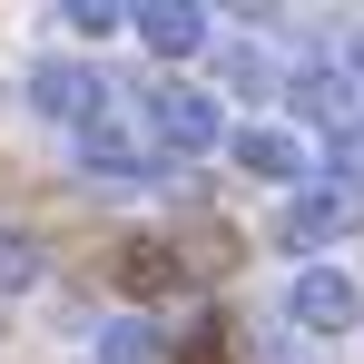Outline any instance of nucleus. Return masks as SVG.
<instances>
[{
  "label": "nucleus",
  "mask_w": 364,
  "mask_h": 364,
  "mask_svg": "<svg viewBox=\"0 0 364 364\" xmlns=\"http://www.w3.org/2000/svg\"><path fill=\"white\" fill-rule=\"evenodd\" d=\"M138 128H148V148H158V158H207V148L227 138V109H217V89L168 79V89H148V99H138Z\"/></svg>",
  "instance_id": "f257e3e1"
},
{
  "label": "nucleus",
  "mask_w": 364,
  "mask_h": 364,
  "mask_svg": "<svg viewBox=\"0 0 364 364\" xmlns=\"http://www.w3.org/2000/svg\"><path fill=\"white\" fill-rule=\"evenodd\" d=\"M69 138H79V168L109 178V187H158V178H168V158L148 148V128L128 119V109H99V119L69 128Z\"/></svg>",
  "instance_id": "f03ea898"
},
{
  "label": "nucleus",
  "mask_w": 364,
  "mask_h": 364,
  "mask_svg": "<svg viewBox=\"0 0 364 364\" xmlns=\"http://www.w3.org/2000/svg\"><path fill=\"white\" fill-rule=\"evenodd\" d=\"M286 315H296L305 335H355V325H364V276H355V266H296Z\"/></svg>",
  "instance_id": "7ed1b4c3"
},
{
  "label": "nucleus",
  "mask_w": 364,
  "mask_h": 364,
  "mask_svg": "<svg viewBox=\"0 0 364 364\" xmlns=\"http://www.w3.org/2000/svg\"><path fill=\"white\" fill-rule=\"evenodd\" d=\"M30 109L60 119V128H89L99 109H109V79H99L89 60H40L30 69Z\"/></svg>",
  "instance_id": "20e7f679"
},
{
  "label": "nucleus",
  "mask_w": 364,
  "mask_h": 364,
  "mask_svg": "<svg viewBox=\"0 0 364 364\" xmlns=\"http://www.w3.org/2000/svg\"><path fill=\"white\" fill-rule=\"evenodd\" d=\"M345 227H355V187H296L286 217H276V246L286 256H315V246H335Z\"/></svg>",
  "instance_id": "39448f33"
},
{
  "label": "nucleus",
  "mask_w": 364,
  "mask_h": 364,
  "mask_svg": "<svg viewBox=\"0 0 364 364\" xmlns=\"http://www.w3.org/2000/svg\"><path fill=\"white\" fill-rule=\"evenodd\" d=\"M227 158L246 178H266V187H305V168H315V148L296 128H227Z\"/></svg>",
  "instance_id": "423d86ee"
},
{
  "label": "nucleus",
  "mask_w": 364,
  "mask_h": 364,
  "mask_svg": "<svg viewBox=\"0 0 364 364\" xmlns=\"http://www.w3.org/2000/svg\"><path fill=\"white\" fill-rule=\"evenodd\" d=\"M286 99H296V109L325 128V138H335L345 119H364V79H355L345 60H315V69H296V79H286Z\"/></svg>",
  "instance_id": "0eeeda50"
},
{
  "label": "nucleus",
  "mask_w": 364,
  "mask_h": 364,
  "mask_svg": "<svg viewBox=\"0 0 364 364\" xmlns=\"http://www.w3.org/2000/svg\"><path fill=\"white\" fill-rule=\"evenodd\" d=\"M128 30H138L158 60H187V50H207V40H217V10H197V0H138V10H128Z\"/></svg>",
  "instance_id": "6e6552de"
},
{
  "label": "nucleus",
  "mask_w": 364,
  "mask_h": 364,
  "mask_svg": "<svg viewBox=\"0 0 364 364\" xmlns=\"http://www.w3.org/2000/svg\"><path fill=\"white\" fill-rule=\"evenodd\" d=\"M217 79H227L237 99H286V69L266 60L256 40H227V50H217Z\"/></svg>",
  "instance_id": "1a4fd4ad"
},
{
  "label": "nucleus",
  "mask_w": 364,
  "mask_h": 364,
  "mask_svg": "<svg viewBox=\"0 0 364 364\" xmlns=\"http://www.w3.org/2000/svg\"><path fill=\"white\" fill-rule=\"evenodd\" d=\"M99 364H158V325L148 315H109L99 325Z\"/></svg>",
  "instance_id": "9d476101"
},
{
  "label": "nucleus",
  "mask_w": 364,
  "mask_h": 364,
  "mask_svg": "<svg viewBox=\"0 0 364 364\" xmlns=\"http://www.w3.org/2000/svg\"><path fill=\"white\" fill-rule=\"evenodd\" d=\"M40 266H50V256H40L30 227H0V296H30V286H40Z\"/></svg>",
  "instance_id": "9b49d317"
},
{
  "label": "nucleus",
  "mask_w": 364,
  "mask_h": 364,
  "mask_svg": "<svg viewBox=\"0 0 364 364\" xmlns=\"http://www.w3.org/2000/svg\"><path fill=\"white\" fill-rule=\"evenodd\" d=\"M325 168H335V187H355V178H364V119H345L335 138H325Z\"/></svg>",
  "instance_id": "f8f14e48"
},
{
  "label": "nucleus",
  "mask_w": 364,
  "mask_h": 364,
  "mask_svg": "<svg viewBox=\"0 0 364 364\" xmlns=\"http://www.w3.org/2000/svg\"><path fill=\"white\" fill-rule=\"evenodd\" d=\"M60 30H128V10H109V0H69Z\"/></svg>",
  "instance_id": "ddd939ff"
}]
</instances>
